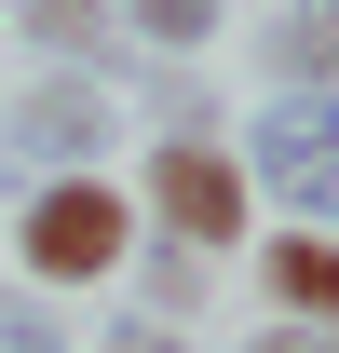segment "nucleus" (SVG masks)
<instances>
[{
  "instance_id": "f257e3e1",
  "label": "nucleus",
  "mask_w": 339,
  "mask_h": 353,
  "mask_svg": "<svg viewBox=\"0 0 339 353\" xmlns=\"http://www.w3.org/2000/svg\"><path fill=\"white\" fill-rule=\"evenodd\" d=\"M14 259L41 272V285H109V272L136 259V190L109 163H95V176H41L28 218H14Z\"/></svg>"
},
{
  "instance_id": "f03ea898",
  "label": "nucleus",
  "mask_w": 339,
  "mask_h": 353,
  "mask_svg": "<svg viewBox=\"0 0 339 353\" xmlns=\"http://www.w3.org/2000/svg\"><path fill=\"white\" fill-rule=\"evenodd\" d=\"M136 218H163L190 259H231V245H258V190H245V163H231L217 136H150Z\"/></svg>"
},
{
  "instance_id": "7ed1b4c3",
  "label": "nucleus",
  "mask_w": 339,
  "mask_h": 353,
  "mask_svg": "<svg viewBox=\"0 0 339 353\" xmlns=\"http://www.w3.org/2000/svg\"><path fill=\"white\" fill-rule=\"evenodd\" d=\"M231 163L258 204H285V231H339V95H271Z\"/></svg>"
},
{
  "instance_id": "20e7f679",
  "label": "nucleus",
  "mask_w": 339,
  "mask_h": 353,
  "mask_svg": "<svg viewBox=\"0 0 339 353\" xmlns=\"http://www.w3.org/2000/svg\"><path fill=\"white\" fill-rule=\"evenodd\" d=\"M109 136H123V95L95 82V68H54V82H28L0 109V163L14 176H95Z\"/></svg>"
},
{
  "instance_id": "39448f33",
  "label": "nucleus",
  "mask_w": 339,
  "mask_h": 353,
  "mask_svg": "<svg viewBox=\"0 0 339 353\" xmlns=\"http://www.w3.org/2000/svg\"><path fill=\"white\" fill-rule=\"evenodd\" d=\"M258 299L285 326H339V231H258Z\"/></svg>"
},
{
  "instance_id": "423d86ee",
  "label": "nucleus",
  "mask_w": 339,
  "mask_h": 353,
  "mask_svg": "<svg viewBox=\"0 0 339 353\" xmlns=\"http://www.w3.org/2000/svg\"><path fill=\"white\" fill-rule=\"evenodd\" d=\"M271 95H339V0H285L271 14Z\"/></svg>"
},
{
  "instance_id": "0eeeda50",
  "label": "nucleus",
  "mask_w": 339,
  "mask_h": 353,
  "mask_svg": "<svg viewBox=\"0 0 339 353\" xmlns=\"http://www.w3.org/2000/svg\"><path fill=\"white\" fill-rule=\"evenodd\" d=\"M109 14H123L136 41H163V54H190V41H217V14H231V0H109Z\"/></svg>"
},
{
  "instance_id": "6e6552de",
  "label": "nucleus",
  "mask_w": 339,
  "mask_h": 353,
  "mask_svg": "<svg viewBox=\"0 0 339 353\" xmlns=\"http://www.w3.org/2000/svg\"><path fill=\"white\" fill-rule=\"evenodd\" d=\"M14 14H28L41 54H95V41H109V0H14Z\"/></svg>"
},
{
  "instance_id": "1a4fd4ad",
  "label": "nucleus",
  "mask_w": 339,
  "mask_h": 353,
  "mask_svg": "<svg viewBox=\"0 0 339 353\" xmlns=\"http://www.w3.org/2000/svg\"><path fill=\"white\" fill-rule=\"evenodd\" d=\"M0 353H68V326L54 312H0Z\"/></svg>"
},
{
  "instance_id": "9d476101",
  "label": "nucleus",
  "mask_w": 339,
  "mask_h": 353,
  "mask_svg": "<svg viewBox=\"0 0 339 353\" xmlns=\"http://www.w3.org/2000/svg\"><path fill=\"white\" fill-rule=\"evenodd\" d=\"M245 353H339V326H285V312H271V326H258Z\"/></svg>"
},
{
  "instance_id": "9b49d317",
  "label": "nucleus",
  "mask_w": 339,
  "mask_h": 353,
  "mask_svg": "<svg viewBox=\"0 0 339 353\" xmlns=\"http://www.w3.org/2000/svg\"><path fill=\"white\" fill-rule=\"evenodd\" d=\"M95 353H190V340H176V326H150V312H123V326H109Z\"/></svg>"
}]
</instances>
